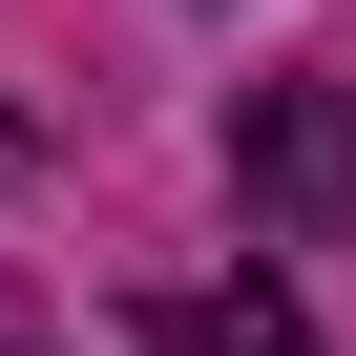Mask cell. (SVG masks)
Returning a JSON list of instances; mask_svg holds the SVG:
<instances>
[{
	"label": "cell",
	"instance_id": "1",
	"mask_svg": "<svg viewBox=\"0 0 356 356\" xmlns=\"http://www.w3.org/2000/svg\"><path fill=\"white\" fill-rule=\"evenodd\" d=\"M231 189H252V231H293V252L356 231V63H293V84L231 105Z\"/></svg>",
	"mask_w": 356,
	"mask_h": 356
},
{
	"label": "cell",
	"instance_id": "2",
	"mask_svg": "<svg viewBox=\"0 0 356 356\" xmlns=\"http://www.w3.org/2000/svg\"><path fill=\"white\" fill-rule=\"evenodd\" d=\"M147 356H314V314L231 273V293H168V314H147Z\"/></svg>",
	"mask_w": 356,
	"mask_h": 356
}]
</instances>
